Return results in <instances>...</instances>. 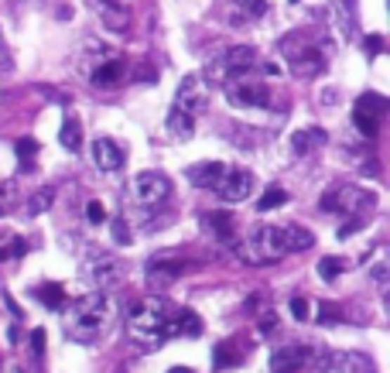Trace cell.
<instances>
[{"mask_svg":"<svg viewBox=\"0 0 390 373\" xmlns=\"http://www.w3.org/2000/svg\"><path fill=\"white\" fill-rule=\"evenodd\" d=\"M93 62H89V69H82L89 79L96 82V86H113V82L124 79V58L117 52H110V48H100V45H93Z\"/></svg>","mask_w":390,"mask_h":373,"instance_id":"obj_9","label":"cell"},{"mask_svg":"<svg viewBox=\"0 0 390 373\" xmlns=\"http://www.w3.org/2000/svg\"><path fill=\"white\" fill-rule=\"evenodd\" d=\"M0 373H21V367H0Z\"/></svg>","mask_w":390,"mask_h":373,"instance_id":"obj_38","label":"cell"},{"mask_svg":"<svg viewBox=\"0 0 390 373\" xmlns=\"http://www.w3.org/2000/svg\"><path fill=\"white\" fill-rule=\"evenodd\" d=\"M223 171H226V164H219V161H206V164H195V168H188V178H192V185L199 188H212L219 178H223Z\"/></svg>","mask_w":390,"mask_h":373,"instance_id":"obj_20","label":"cell"},{"mask_svg":"<svg viewBox=\"0 0 390 373\" xmlns=\"http://www.w3.org/2000/svg\"><path fill=\"white\" fill-rule=\"evenodd\" d=\"M113 319H117V298L110 292H86L65 308L62 329L72 343L93 346L110 332Z\"/></svg>","mask_w":390,"mask_h":373,"instance_id":"obj_3","label":"cell"},{"mask_svg":"<svg viewBox=\"0 0 390 373\" xmlns=\"http://www.w3.org/2000/svg\"><path fill=\"white\" fill-rule=\"evenodd\" d=\"M14 202H18V188H14V182H0V216L11 213Z\"/></svg>","mask_w":390,"mask_h":373,"instance_id":"obj_28","label":"cell"},{"mask_svg":"<svg viewBox=\"0 0 390 373\" xmlns=\"http://www.w3.org/2000/svg\"><path fill=\"white\" fill-rule=\"evenodd\" d=\"M285 52H287V65L294 69V76H318L322 69H325V58L322 52L315 48L312 41H301V45H294L291 38L285 41Z\"/></svg>","mask_w":390,"mask_h":373,"instance_id":"obj_11","label":"cell"},{"mask_svg":"<svg viewBox=\"0 0 390 373\" xmlns=\"http://www.w3.org/2000/svg\"><path fill=\"white\" fill-rule=\"evenodd\" d=\"M373 281H377V284H384V281H387V270H384V264L373 270Z\"/></svg>","mask_w":390,"mask_h":373,"instance_id":"obj_37","label":"cell"},{"mask_svg":"<svg viewBox=\"0 0 390 373\" xmlns=\"http://www.w3.org/2000/svg\"><path fill=\"white\" fill-rule=\"evenodd\" d=\"M315 243V237L301 226H254L243 240L233 243V250L247 264H274L285 254H301Z\"/></svg>","mask_w":390,"mask_h":373,"instance_id":"obj_2","label":"cell"},{"mask_svg":"<svg viewBox=\"0 0 390 373\" xmlns=\"http://www.w3.org/2000/svg\"><path fill=\"white\" fill-rule=\"evenodd\" d=\"M366 48H370V55H377L380 52V38L373 34V38H366Z\"/></svg>","mask_w":390,"mask_h":373,"instance_id":"obj_36","label":"cell"},{"mask_svg":"<svg viewBox=\"0 0 390 373\" xmlns=\"http://www.w3.org/2000/svg\"><path fill=\"white\" fill-rule=\"evenodd\" d=\"M34 294H38V298H41V301L48 305V308H62V298H65L58 284H41V288H38Z\"/></svg>","mask_w":390,"mask_h":373,"instance_id":"obj_27","label":"cell"},{"mask_svg":"<svg viewBox=\"0 0 390 373\" xmlns=\"http://www.w3.org/2000/svg\"><path fill=\"white\" fill-rule=\"evenodd\" d=\"M34 155H38V144H34L31 137H21V140H18V158H21V171H27V168H31Z\"/></svg>","mask_w":390,"mask_h":373,"instance_id":"obj_26","label":"cell"},{"mask_svg":"<svg viewBox=\"0 0 390 373\" xmlns=\"http://www.w3.org/2000/svg\"><path fill=\"white\" fill-rule=\"evenodd\" d=\"M342 4V25L346 31H353V0H336V7Z\"/></svg>","mask_w":390,"mask_h":373,"instance_id":"obj_32","label":"cell"},{"mask_svg":"<svg viewBox=\"0 0 390 373\" xmlns=\"http://www.w3.org/2000/svg\"><path fill=\"white\" fill-rule=\"evenodd\" d=\"M390 110V103L384 96H377V93H363L360 100H356V110H353V120H356V127L366 133V137H377L380 131V120H384V113Z\"/></svg>","mask_w":390,"mask_h":373,"instance_id":"obj_10","label":"cell"},{"mask_svg":"<svg viewBox=\"0 0 390 373\" xmlns=\"http://www.w3.org/2000/svg\"><path fill=\"white\" fill-rule=\"evenodd\" d=\"M86 219H89V223H103L106 216H103V202H89V206H86Z\"/></svg>","mask_w":390,"mask_h":373,"instance_id":"obj_31","label":"cell"},{"mask_svg":"<svg viewBox=\"0 0 390 373\" xmlns=\"http://www.w3.org/2000/svg\"><path fill=\"white\" fill-rule=\"evenodd\" d=\"M322 373H377L373 370V363L360 356V353H336L329 363H325V370Z\"/></svg>","mask_w":390,"mask_h":373,"instance_id":"obj_17","label":"cell"},{"mask_svg":"<svg viewBox=\"0 0 390 373\" xmlns=\"http://www.w3.org/2000/svg\"><path fill=\"white\" fill-rule=\"evenodd\" d=\"M168 373H192V370H188V367H171Z\"/></svg>","mask_w":390,"mask_h":373,"instance_id":"obj_39","label":"cell"},{"mask_svg":"<svg viewBox=\"0 0 390 373\" xmlns=\"http://www.w3.org/2000/svg\"><path fill=\"white\" fill-rule=\"evenodd\" d=\"M216 195L223 199V202H243L250 192H254V175L250 171H243V168H236V171H223V178L216 182Z\"/></svg>","mask_w":390,"mask_h":373,"instance_id":"obj_13","label":"cell"},{"mask_svg":"<svg viewBox=\"0 0 390 373\" xmlns=\"http://www.w3.org/2000/svg\"><path fill=\"white\" fill-rule=\"evenodd\" d=\"M171 202V182L157 171H141L134 175L127 185V216H134L137 223H151L155 216H161Z\"/></svg>","mask_w":390,"mask_h":373,"instance_id":"obj_4","label":"cell"},{"mask_svg":"<svg viewBox=\"0 0 390 373\" xmlns=\"http://www.w3.org/2000/svg\"><path fill=\"white\" fill-rule=\"evenodd\" d=\"M185 270H192V261H185V257H168V254H157L148 261V277L155 281V284H164V281H175V277H182Z\"/></svg>","mask_w":390,"mask_h":373,"instance_id":"obj_15","label":"cell"},{"mask_svg":"<svg viewBox=\"0 0 390 373\" xmlns=\"http://www.w3.org/2000/svg\"><path fill=\"white\" fill-rule=\"evenodd\" d=\"M206 223L212 226V233H216L219 240H230V230H233V216H226V213H209V216H206Z\"/></svg>","mask_w":390,"mask_h":373,"instance_id":"obj_25","label":"cell"},{"mask_svg":"<svg viewBox=\"0 0 390 373\" xmlns=\"http://www.w3.org/2000/svg\"><path fill=\"white\" fill-rule=\"evenodd\" d=\"M267 96L271 93L264 86H236V89H230V103H236V107H271Z\"/></svg>","mask_w":390,"mask_h":373,"instance_id":"obj_19","label":"cell"},{"mask_svg":"<svg viewBox=\"0 0 390 373\" xmlns=\"http://www.w3.org/2000/svg\"><path fill=\"white\" fill-rule=\"evenodd\" d=\"M82 277H89V284L96 292H106L110 284L120 281V264L110 254H103V250H89L86 261H82Z\"/></svg>","mask_w":390,"mask_h":373,"instance_id":"obj_8","label":"cell"},{"mask_svg":"<svg viewBox=\"0 0 390 373\" xmlns=\"http://www.w3.org/2000/svg\"><path fill=\"white\" fill-rule=\"evenodd\" d=\"M308 312H312V305H308V301H305V298H291V315H294V319H308Z\"/></svg>","mask_w":390,"mask_h":373,"instance_id":"obj_30","label":"cell"},{"mask_svg":"<svg viewBox=\"0 0 390 373\" xmlns=\"http://www.w3.org/2000/svg\"><path fill=\"white\" fill-rule=\"evenodd\" d=\"M257 62V48L250 45H236V48H226L219 52L212 62L206 65V79L209 82H233L240 76H247Z\"/></svg>","mask_w":390,"mask_h":373,"instance_id":"obj_6","label":"cell"},{"mask_svg":"<svg viewBox=\"0 0 390 373\" xmlns=\"http://www.w3.org/2000/svg\"><path fill=\"white\" fill-rule=\"evenodd\" d=\"M236 4H243V7H247V14H254V18H260V14L267 11V4H264V0H236Z\"/></svg>","mask_w":390,"mask_h":373,"instance_id":"obj_33","label":"cell"},{"mask_svg":"<svg viewBox=\"0 0 390 373\" xmlns=\"http://www.w3.org/2000/svg\"><path fill=\"white\" fill-rule=\"evenodd\" d=\"M7 65V55H4V45H0V69Z\"/></svg>","mask_w":390,"mask_h":373,"instance_id":"obj_40","label":"cell"},{"mask_svg":"<svg viewBox=\"0 0 390 373\" xmlns=\"http://www.w3.org/2000/svg\"><path fill=\"white\" fill-rule=\"evenodd\" d=\"M58 140H62V148L65 151H82V127H79V120H65L62 124V131H58Z\"/></svg>","mask_w":390,"mask_h":373,"instance_id":"obj_22","label":"cell"},{"mask_svg":"<svg viewBox=\"0 0 390 373\" xmlns=\"http://www.w3.org/2000/svg\"><path fill=\"white\" fill-rule=\"evenodd\" d=\"M52 202H55V188H48V185L38 188V192L27 199V213H31V216H41L45 209H48V206H52Z\"/></svg>","mask_w":390,"mask_h":373,"instance_id":"obj_23","label":"cell"},{"mask_svg":"<svg viewBox=\"0 0 390 373\" xmlns=\"http://www.w3.org/2000/svg\"><path fill=\"white\" fill-rule=\"evenodd\" d=\"M339 274H342V257H325V261L318 264V277H322V281H332Z\"/></svg>","mask_w":390,"mask_h":373,"instance_id":"obj_29","label":"cell"},{"mask_svg":"<svg viewBox=\"0 0 390 373\" xmlns=\"http://www.w3.org/2000/svg\"><path fill=\"white\" fill-rule=\"evenodd\" d=\"M287 202V192L281 185H271L264 195H260V202H257V209L260 213H267V209H278V206H285Z\"/></svg>","mask_w":390,"mask_h":373,"instance_id":"obj_24","label":"cell"},{"mask_svg":"<svg viewBox=\"0 0 390 373\" xmlns=\"http://www.w3.org/2000/svg\"><path fill=\"white\" fill-rule=\"evenodd\" d=\"M86 4L110 31H127L130 27V0H86Z\"/></svg>","mask_w":390,"mask_h":373,"instance_id":"obj_14","label":"cell"},{"mask_svg":"<svg viewBox=\"0 0 390 373\" xmlns=\"http://www.w3.org/2000/svg\"><path fill=\"white\" fill-rule=\"evenodd\" d=\"M113 237L124 243V247L130 243V233H127V223H124V219H117V223H113Z\"/></svg>","mask_w":390,"mask_h":373,"instance_id":"obj_34","label":"cell"},{"mask_svg":"<svg viewBox=\"0 0 390 373\" xmlns=\"http://www.w3.org/2000/svg\"><path fill=\"white\" fill-rule=\"evenodd\" d=\"M202 110H206V82L199 76H185L182 86H178V96L168 110V133L178 140H188L195 133Z\"/></svg>","mask_w":390,"mask_h":373,"instance_id":"obj_5","label":"cell"},{"mask_svg":"<svg viewBox=\"0 0 390 373\" xmlns=\"http://www.w3.org/2000/svg\"><path fill=\"white\" fill-rule=\"evenodd\" d=\"M89 155H93V161H96V168H100V171H120V168H124V161H127V151H124L117 140H110V137L93 140Z\"/></svg>","mask_w":390,"mask_h":373,"instance_id":"obj_16","label":"cell"},{"mask_svg":"<svg viewBox=\"0 0 390 373\" xmlns=\"http://www.w3.org/2000/svg\"><path fill=\"white\" fill-rule=\"evenodd\" d=\"M243 356H247V343H243V339H230V343H219V346H216L212 363H216V370H230Z\"/></svg>","mask_w":390,"mask_h":373,"instance_id":"obj_18","label":"cell"},{"mask_svg":"<svg viewBox=\"0 0 390 373\" xmlns=\"http://www.w3.org/2000/svg\"><path fill=\"white\" fill-rule=\"evenodd\" d=\"M373 206H377V195H373V192H363L360 185H339L336 192H329L325 202H322V209H329V213L353 216V230L363 223V216L370 213Z\"/></svg>","mask_w":390,"mask_h":373,"instance_id":"obj_7","label":"cell"},{"mask_svg":"<svg viewBox=\"0 0 390 373\" xmlns=\"http://www.w3.org/2000/svg\"><path fill=\"white\" fill-rule=\"evenodd\" d=\"M291 144H294L298 155H308V151H315V148L325 144V131H298L291 137Z\"/></svg>","mask_w":390,"mask_h":373,"instance_id":"obj_21","label":"cell"},{"mask_svg":"<svg viewBox=\"0 0 390 373\" xmlns=\"http://www.w3.org/2000/svg\"><path fill=\"white\" fill-rule=\"evenodd\" d=\"M308 367H312V346L305 343H287L271 356V373H305Z\"/></svg>","mask_w":390,"mask_h":373,"instance_id":"obj_12","label":"cell"},{"mask_svg":"<svg viewBox=\"0 0 390 373\" xmlns=\"http://www.w3.org/2000/svg\"><path fill=\"white\" fill-rule=\"evenodd\" d=\"M127 332L141 349H161L168 339L199 336L202 332V319L195 312H188V308L171 305L161 294H151V298H144V301H137L130 308Z\"/></svg>","mask_w":390,"mask_h":373,"instance_id":"obj_1","label":"cell"},{"mask_svg":"<svg viewBox=\"0 0 390 373\" xmlns=\"http://www.w3.org/2000/svg\"><path fill=\"white\" fill-rule=\"evenodd\" d=\"M31 349H34V353H41V349H45V332H41V329H34V332H31Z\"/></svg>","mask_w":390,"mask_h":373,"instance_id":"obj_35","label":"cell"}]
</instances>
